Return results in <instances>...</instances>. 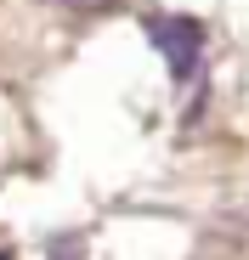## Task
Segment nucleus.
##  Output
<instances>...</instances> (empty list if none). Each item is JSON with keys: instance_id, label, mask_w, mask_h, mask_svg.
<instances>
[{"instance_id": "nucleus-1", "label": "nucleus", "mask_w": 249, "mask_h": 260, "mask_svg": "<svg viewBox=\"0 0 249 260\" xmlns=\"http://www.w3.org/2000/svg\"><path fill=\"white\" fill-rule=\"evenodd\" d=\"M147 40L164 51L176 85H187L198 74V57H204V23L198 17H147Z\"/></svg>"}, {"instance_id": "nucleus-2", "label": "nucleus", "mask_w": 249, "mask_h": 260, "mask_svg": "<svg viewBox=\"0 0 249 260\" xmlns=\"http://www.w3.org/2000/svg\"><path fill=\"white\" fill-rule=\"evenodd\" d=\"M57 6H68V12H108L113 0H57Z\"/></svg>"}, {"instance_id": "nucleus-3", "label": "nucleus", "mask_w": 249, "mask_h": 260, "mask_svg": "<svg viewBox=\"0 0 249 260\" xmlns=\"http://www.w3.org/2000/svg\"><path fill=\"white\" fill-rule=\"evenodd\" d=\"M0 260H6V254H0Z\"/></svg>"}]
</instances>
